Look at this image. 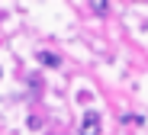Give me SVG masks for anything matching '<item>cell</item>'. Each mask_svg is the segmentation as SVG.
I'll return each mask as SVG.
<instances>
[{"instance_id":"obj_1","label":"cell","mask_w":148,"mask_h":135,"mask_svg":"<svg viewBox=\"0 0 148 135\" xmlns=\"http://www.w3.org/2000/svg\"><path fill=\"white\" fill-rule=\"evenodd\" d=\"M100 125H103V119H100V113H84L81 116V129H77V135H100Z\"/></svg>"},{"instance_id":"obj_2","label":"cell","mask_w":148,"mask_h":135,"mask_svg":"<svg viewBox=\"0 0 148 135\" xmlns=\"http://www.w3.org/2000/svg\"><path fill=\"white\" fill-rule=\"evenodd\" d=\"M39 64H45V68H58L61 58L55 55V51H39Z\"/></svg>"},{"instance_id":"obj_3","label":"cell","mask_w":148,"mask_h":135,"mask_svg":"<svg viewBox=\"0 0 148 135\" xmlns=\"http://www.w3.org/2000/svg\"><path fill=\"white\" fill-rule=\"evenodd\" d=\"M106 10H110V3H106V0H93V13H100V16H103Z\"/></svg>"},{"instance_id":"obj_4","label":"cell","mask_w":148,"mask_h":135,"mask_svg":"<svg viewBox=\"0 0 148 135\" xmlns=\"http://www.w3.org/2000/svg\"><path fill=\"white\" fill-rule=\"evenodd\" d=\"M122 122H132V125H142L145 119H142V116H126V119H122Z\"/></svg>"}]
</instances>
